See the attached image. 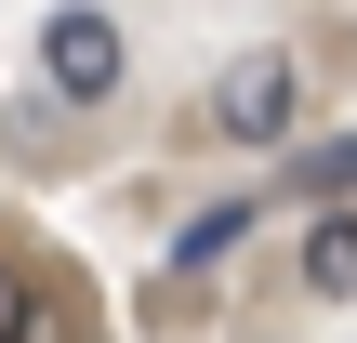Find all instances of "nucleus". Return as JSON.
I'll return each instance as SVG.
<instances>
[{"mask_svg": "<svg viewBox=\"0 0 357 343\" xmlns=\"http://www.w3.org/2000/svg\"><path fill=\"white\" fill-rule=\"evenodd\" d=\"M225 145H278L291 119H305V79H291V53H238L225 79H212V106H199Z\"/></svg>", "mask_w": 357, "mask_h": 343, "instance_id": "obj_1", "label": "nucleus"}, {"mask_svg": "<svg viewBox=\"0 0 357 343\" xmlns=\"http://www.w3.org/2000/svg\"><path fill=\"white\" fill-rule=\"evenodd\" d=\"M40 79H53L66 106L119 93V13H93V0H53V13H40Z\"/></svg>", "mask_w": 357, "mask_h": 343, "instance_id": "obj_2", "label": "nucleus"}, {"mask_svg": "<svg viewBox=\"0 0 357 343\" xmlns=\"http://www.w3.org/2000/svg\"><path fill=\"white\" fill-rule=\"evenodd\" d=\"M252 212H265V198H212V212H185V225H172V278H199V264H225V251L252 238Z\"/></svg>", "mask_w": 357, "mask_h": 343, "instance_id": "obj_3", "label": "nucleus"}, {"mask_svg": "<svg viewBox=\"0 0 357 343\" xmlns=\"http://www.w3.org/2000/svg\"><path fill=\"white\" fill-rule=\"evenodd\" d=\"M278 198H357V132L305 145V159H278Z\"/></svg>", "mask_w": 357, "mask_h": 343, "instance_id": "obj_5", "label": "nucleus"}, {"mask_svg": "<svg viewBox=\"0 0 357 343\" xmlns=\"http://www.w3.org/2000/svg\"><path fill=\"white\" fill-rule=\"evenodd\" d=\"M66 330H79V317H66L26 264H0V343H66Z\"/></svg>", "mask_w": 357, "mask_h": 343, "instance_id": "obj_4", "label": "nucleus"}, {"mask_svg": "<svg viewBox=\"0 0 357 343\" xmlns=\"http://www.w3.org/2000/svg\"><path fill=\"white\" fill-rule=\"evenodd\" d=\"M291 278H305L318 304H344V291H357V212H331V225L305 238V264H291Z\"/></svg>", "mask_w": 357, "mask_h": 343, "instance_id": "obj_6", "label": "nucleus"}]
</instances>
